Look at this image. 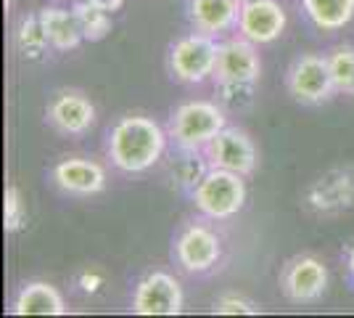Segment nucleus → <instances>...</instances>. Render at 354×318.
Returning a JSON list of instances; mask_svg holds the SVG:
<instances>
[{"label":"nucleus","instance_id":"nucleus-1","mask_svg":"<svg viewBox=\"0 0 354 318\" xmlns=\"http://www.w3.org/2000/svg\"><path fill=\"white\" fill-rule=\"evenodd\" d=\"M164 146V130L148 117H124L109 136V157L122 173H146L162 159Z\"/></svg>","mask_w":354,"mask_h":318},{"label":"nucleus","instance_id":"nucleus-2","mask_svg":"<svg viewBox=\"0 0 354 318\" xmlns=\"http://www.w3.org/2000/svg\"><path fill=\"white\" fill-rule=\"evenodd\" d=\"M227 125L225 112L212 101L180 104L169 117V136L183 152H204L212 138Z\"/></svg>","mask_w":354,"mask_h":318},{"label":"nucleus","instance_id":"nucleus-3","mask_svg":"<svg viewBox=\"0 0 354 318\" xmlns=\"http://www.w3.org/2000/svg\"><path fill=\"white\" fill-rule=\"evenodd\" d=\"M196 210L204 212L214 220H227L241 212L246 202V183L243 175L230 173V170H217L209 167V173L201 178V183L191 191Z\"/></svg>","mask_w":354,"mask_h":318},{"label":"nucleus","instance_id":"nucleus-4","mask_svg":"<svg viewBox=\"0 0 354 318\" xmlns=\"http://www.w3.org/2000/svg\"><path fill=\"white\" fill-rule=\"evenodd\" d=\"M217 53H220V43H214V37L207 32L180 37L169 48V72L180 82L201 85L204 80L214 77Z\"/></svg>","mask_w":354,"mask_h":318},{"label":"nucleus","instance_id":"nucleus-5","mask_svg":"<svg viewBox=\"0 0 354 318\" xmlns=\"http://www.w3.org/2000/svg\"><path fill=\"white\" fill-rule=\"evenodd\" d=\"M286 85H288L291 98L299 101V104L315 106V104L328 101V98L336 93L328 56L307 53V56L296 59L294 64H291V69H288Z\"/></svg>","mask_w":354,"mask_h":318},{"label":"nucleus","instance_id":"nucleus-6","mask_svg":"<svg viewBox=\"0 0 354 318\" xmlns=\"http://www.w3.org/2000/svg\"><path fill=\"white\" fill-rule=\"evenodd\" d=\"M204 157H207L209 167H217V170H230L238 175H251L257 170V146L249 138V133L238 130L225 125L217 136L209 141L204 146Z\"/></svg>","mask_w":354,"mask_h":318},{"label":"nucleus","instance_id":"nucleus-7","mask_svg":"<svg viewBox=\"0 0 354 318\" xmlns=\"http://www.w3.org/2000/svg\"><path fill=\"white\" fill-rule=\"evenodd\" d=\"M281 289L291 303H315L328 289V268L315 255H296L281 271Z\"/></svg>","mask_w":354,"mask_h":318},{"label":"nucleus","instance_id":"nucleus-8","mask_svg":"<svg viewBox=\"0 0 354 318\" xmlns=\"http://www.w3.org/2000/svg\"><path fill=\"white\" fill-rule=\"evenodd\" d=\"M262 64L257 56V46L246 37L220 43L214 80L217 85H254L259 80Z\"/></svg>","mask_w":354,"mask_h":318},{"label":"nucleus","instance_id":"nucleus-9","mask_svg":"<svg viewBox=\"0 0 354 318\" xmlns=\"http://www.w3.org/2000/svg\"><path fill=\"white\" fill-rule=\"evenodd\" d=\"M183 310V289L180 281L169 273L146 276L133 297V313L138 316H177Z\"/></svg>","mask_w":354,"mask_h":318},{"label":"nucleus","instance_id":"nucleus-10","mask_svg":"<svg viewBox=\"0 0 354 318\" xmlns=\"http://www.w3.org/2000/svg\"><path fill=\"white\" fill-rule=\"evenodd\" d=\"M286 30V11L278 0H246L238 16V35L254 46L278 40Z\"/></svg>","mask_w":354,"mask_h":318},{"label":"nucleus","instance_id":"nucleus-11","mask_svg":"<svg viewBox=\"0 0 354 318\" xmlns=\"http://www.w3.org/2000/svg\"><path fill=\"white\" fill-rule=\"evenodd\" d=\"M45 117L64 136H85L95 122V106L80 91H59L45 109Z\"/></svg>","mask_w":354,"mask_h":318},{"label":"nucleus","instance_id":"nucleus-12","mask_svg":"<svg viewBox=\"0 0 354 318\" xmlns=\"http://www.w3.org/2000/svg\"><path fill=\"white\" fill-rule=\"evenodd\" d=\"M220 255V239L207 226H188L175 242V258L188 273H204L214 268Z\"/></svg>","mask_w":354,"mask_h":318},{"label":"nucleus","instance_id":"nucleus-13","mask_svg":"<svg viewBox=\"0 0 354 318\" xmlns=\"http://www.w3.org/2000/svg\"><path fill=\"white\" fill-rule=\"evenodd\" d=\"M53 183L61 191L74 197H93L106 188V173L98 162L90 159H64L53 167Z\"/></svg>","mask_w":354,"mask_h":318},{"label":"nucleus","instance_id":"nucleus-14","mask_svg":"<svg viewBox=\"0 0 354 318\" xmlns=\"http://www.w3.org/2000/svg\"><path fill=\"white\" fill-rule=\"evenodd\" d=\"M243 0H191V21L198 32L222 35L238 27Z\"/></svg>","mask_w":354,"mask_h":318},{"label":"nucleus","instance_id":"nucleus-15","mask_svg":"<svg viewBox=\"0 0 354 318\" xmlns=\"http://www.w3.org/2000/svg\"><path fill=\"white\" fill-rule=\"evenodd\" d=\"M11 313L14 316H64L66 305L56 287L45 281H32L19 289Z\"/></svg>","mask_w":354,"mask_h":318},{"label":"nucleus","instance_id":"nucleus-16","mask_svg":"<svg viewBox=\"0 0 354 318\" xmlns=\"http://www.w3.org/2000/svg\"><path fill=\"white\" fill-rule=\"evenodd\" d=\"M40 21H43V30L48 35V43H50L53 51H72V48H77L85 40L74 11L43 8L40 11Z\"/></svg>","mask_w":354,"mask_h":318},{"label":"nucleus","instance_id":"nucleus-17","mask_svg":"<svg viewBox=\"0 0 354 318\" xmlns=\"http://www.w3.org/2000/svg\"><path fill=\"white\" fill-rule=\"evenodd\" d=\"M304 14L323 32H336L346 27L354 16V0H301Z\"/></svg>","mask_w":354,"mask_h":318},{"label":"nucleus","instance_id":"nucleus-18","mask_svg":"<svg viewBox=\"0 0 354 318\" xmlns=\"http://www.w3.org/2000/svg\"><path fill=\"white\" fill-rule=\"evenodd\" d=\"M72 11L77 16V21H80V30L85 35V40H90V43L104 40L106 35L111 32V16L101 6H95L90 0H80V3H74Z\"/></svg>","mask_w":354,"mask_h":318},{"label":"nucleus","instance_id":"nucleus-19","mask_svg":"<svg viewBox=\"0 0 354 318\" xmlns=\"http://www.w3.org/2000/svg\"><path fill=\"white\" fill-rule=\"evenodd\" d=\"M16 48L24 59H40L45 51L50 48L48 43V35L43 30V21H40V14L30 16L19 24V32H16Z\"/></svg>","mask_w":354,"mask_h":318},{"label":"nucleus","instance_id":"nucleus-20","mask_svg":"<svg viewBox=\"0 0 354 318\" xmlns=\"http://www.w3.org/2000/svg\"><path fill=\"white\" fill-rule=\"evenodd\" d=\"M336 93L354 96V46H339L328 53Z\"/></svg>","mask_w":354,"mask_h":318},{"label":"nucleus","instance_id":"nucleus-21","mask_svg":"<svg viewBox=\"0 0 354 318\" xmlns=\"http://www.w3.org/2000/svg\"><path fill=\"white\" fill-rule=\"evenodd\" d=\"M27 223V210H24V199H21V191L19 186H8L6 194H3V228L6 233H16L21 231Z\"/></svg>","mask_w":354,"mask_h":318},{"label":"nucleus","instance_id":"nucleus-22","mask_svg":"<svg viewBox=\"0 0 354 318\" xmlns=\"http://www.w3.org/2000/svg\"><path fill=\"white\" fill-rule=\"evenodd\" d=\"M207 173H209V162L207 159H201L198 152H185V157L175 165L177 183H180L183 188H188V191H193Z\"/></svg>","mask_w":354,"mask_h":318},{"label":"nucleus","instance_id":"nucleus-23","mask_svg":"<svg viewBox=\"0 0 354 318\" xmlns=\"http://www.w3.org/2000/svg\"><path fill=\"white\" fill-rule=\"evenodd\" d=\"M214 313H220V316H254L257 305L249 303L246 297H238V294H222L214 303Z\"/></svg>","mask_w":354,"mask_h":318},{"label":"nucleus","instance_id":"nucleus-24","mask_svg":"<svg viewBox=\"0 0 354 318\" xmlns=\"http://www.w3.org/2000/svg\"><path fill=\"white\" fill-rule=\"evenodd\" d=\"M77 284H80V289H82L85 294H95L98 289L104 287V276L98 271H82L80 279H77Z\"/></svg>","mask_w":354,"mask_h":318},{"label":"nucleus","instance_id":"nucleus-25","mask_svg":"<svg viewBox=\"0 0 354 318\" xmlns=\"http://www.w3.org/2000/svg\"><path fill=\"white\" fill-rule=\"evenodd\" d=\"M90 3H95V6H101V8H106L109 14H111V11H117V8H122V6H124V0H90Z\"/></svg>","mask_w":354,"mask_h":318},{"label":"nucleus","instance_id":"nucleus-26","mask_svg":"<svg viewBox=\"0 0 354 318\" xmlns=\"http://www.w3.org/2000/svg\"><path fill=\"white\" fill-rule=\"evenodd\" d=\"M349 273H352V279H354V247L349 249Z\"/></svg>","mask_w":354,"mask_h":318},{"label":"nucleus","instance_id":"nucleus-27","mask_svg":"<svg viewBox=\"0 0 354 318\" xmlns=\"http://www.w3.org/2000/svg\"><path fill=\"white\" fill-rule=\"evenodd\" d=\"M243 3H246V0H243Z\"/></svg>","mask_w":354,"mask_h":318}]
</instances>
